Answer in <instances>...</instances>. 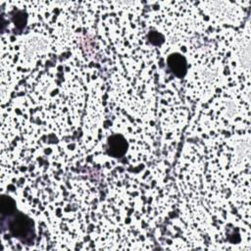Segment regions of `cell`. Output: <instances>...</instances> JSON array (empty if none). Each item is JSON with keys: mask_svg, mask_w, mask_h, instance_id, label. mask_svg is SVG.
<instances>
[{"mask_svg": "<svg viewBox=\"0 0 251 251\" xmlns=\"http://www.w3.org/2000/svg\"><path fill=\"white\" fill-rule=\"evenodd\" d=\"M127 147L128 144L122 134H114L108 138L107 153L112 157H123L126 154Z\"/></svg>", "mask_w": 251, "mask_h": 251, "instance_id": "2", "label": "cell"}, {"mask_svg": "<svg viewBox=\"0 0 251 251\" xmlns=\"http://www.w3.org/2000/svg\"><path fill=\"white\" fill-rule=\"evenodd\" d=\"M148 40L154 45H161L164 41V36L157 31H150L148 33Z\"/></svg>", "mask_w": 251, "mask_h": 251, "instance_id": "5", "label": "cell"}, {"mask_svg": "<svg viewBox=\"0 0 251 251\" xmlns=\"http://www.w3.org/2000/svg\"><path fill=\"white\" fill-rule=\"evenodd\" d=\"M0 212H1V220H4L17 212L16 203L13 198L8 195H2L0 201Z\"/></svg>", "mask_w": 251, "mask_h": 251, "instance_id": "4", "label": "cell"}, {"mask_svg": "<svg viewBox=\"0 0 251 251\" xmlns=\"http://www.w3.org/2000/svg\"><path fill=\"white\" fill-rule=\"evenodd\" d=\"M7 221L6 225L10 233L18 238L25 244H32L35 238V228L33 221L26 215L16 212L12 216L1 220V222Z\"/></svg>", "mask_w": 251, "mask_h": 251, "instance_id": "1", "label": "cell"}, {"mask_svg": "<svg viewBox=\"0 0 251 251\" xmlns=\"http://www.w3.org/2000/svg\"><path fill=\"white\" fill-rule=\"evenodd\" d=\"M170 71L177 77H183L186 75L187 63L186 59L179 53L171 54L167 60Z\"/></svg>", "mask_w": 251, "mask_h": 251, "instance_id": "3", "label": "cell"}]
</instances>
